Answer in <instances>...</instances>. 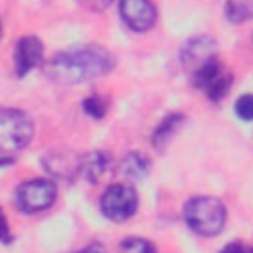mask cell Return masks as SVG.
Wrapping results in <instances>:
<instances>
[{
	"label": "cell",
	"instance_id": "obj_1",
	"mask_svg": "<svg viewBox=\"0 0 253 253\" xmlns=\"http://www.w3.org/2000/svg\"><path fill=\"white\" fill-rule=\"evenodd\" d=\"M115 67V55L103 45H79L53 55L47 73L65 85L85 83L107 75Z\"/></svg>",
	"mask_w": 253,
	"mask_h": 253
},
{
	"label": "cell",
	"instance_id": "obj_2",
	"mask_svg": "<svg viewBox=\"0 0 253 253\" xmlns=\"http://www.w3.org/2000/svg\"><path fill=\"white\" fill-rule=\"evenodd\" d=\"M184 219L200 235H217L227 219V210L221 200L213 196H196L184 206Z\"/></svg>",
	"mask_w": 253,
	"mask_h": 253
},
{
	"label": "cell",
	"instance_id": "obj_3",
	"mask_svg": "<svg viewBox=\"0 0 253 253\" xmlns=\"http://www.w3.org/2000/svg\"><path fill=\"white\" fill-rule=\"evenodd\" d=\"M190 79H192V85L200 89L213 103H219L221 99H225L233 85V73L225 67L219 55L206 61L200 69H196L190 75Z\"/></svg>",
	"mask_w": 253,
	"mask_h": 253
},
{
	"label": "cell",
	"instance_id": "obj_4",
	"mask_svg": "<svg viewBox=\"0 0 253 253\" xmlns=\"http://www.w3.org/2000/svg\"><path fill=\"white\" fill-rule=\"evenodd\" d=\"M34 136L32 119L20 109L0 107V152H16L30 144Z\"/></svg>",
	"mask_w": 253,
	"mask_h": 253
},
{
	"label": "cell",
	"instance_id": "obj_5",
	"mask_svg": "<svg viewBox=\"0 0 253 253\" xmlns=\"http://www.w3.org/2000/svg\"><path fill=\"white\" fill-rule=\"evenodd\" d=\"M101 211L111 221H126L138 208V194L130 184H111L101 196Z\"/></svg>",
	"mask_w": 253,
	"mask_h": 253
},
{
	"label": "cell",
	"instance_id": "obj_6",
	"mask_svg": "<svg viewBox=\"0 0 253 253\" xmlns=\"http://www.w3.org/2000/svg\"><path fill=\"white\" fill-rule=\"evenodd\" d=\"M57 198V188L47 178H34L18 186L16 206L24 213H38L47 210Z\"/></svg>",
	"mask_w": 253,
	"mask_h": 253
},
{
	"label": "cell",
	"instance_id": "obj_7",
	"mask_svg": "<svg viewBox=\"0 0 253 253\" xmlns=\"http://www.w3.org/2000/svg\"><path fill=\"white\" fill-rule=\"evenodd\" d=\"M119 14L125 26L136 34L148 32L158 20V10L152 0H119Z\"/></svg>",
	"mask_w": 253,
	"mask_h": 253
},
{
	"label": "cell",
	"instance_id": "obj_8",
	"mask_svg": "<svg viewBox=\"0 0 253 253\" xmlns=\"http://www.w3.org/2000/svg\"><path fill=\"white\" fill-rule=\"evenodd\" d=\"M215 55H217V42L208 34L194 36L186 40L180 47V63L188 71V75H192L196 69H200L206 61H210Z\"/></svg>",
	"mask_w": 253,
	"mask_h": 253
},
{
	"label": "cell",
	"instance_id": "obj_9",
	"mask_svg": "<svg viewBox=\"0 0 253 253\" xmlns=\"http://www.w3.org/2000/svg\"><path fill=\"white\" fill-rule=\"evenodd\" d=\"M43 57V47L42 42L34 36H26L16 43V53H14V63H16V73L22 77L30 73L34 67L40 65Z\"/></svg>",
	"mask_w": 253,
	"mask_h": 253
},
{
	"label": "cell",
	"instance_id": "obj_10",
	"mask_svg": "<svg viewBox=\"0 0 253 253\" xmlns=\"http://www.w3.org/2000/svg\"><path fill=\"white\" fill-rule=\"evenodd\" d=\"M81 158L69 150H51L43 156V168L61 180H73L79 174Z\"/></svg>",
	"mask_w": 253,
	"mask_h": 253
},
{
	"label": "cell",
	"instance_id": "obj_11",
	"mask_svg": "<svg viewBox=\"0 0 253 253\" xmlns=\"http://www.w3.org/2000/svg\"><path fill=\"white\" fill-rule=\"evenodd\" d=\"M184 123H186V115L184 113H170V115H166L158 125H156V128H154V132H152V146L156 148V150H164L166 148V144L180 132V128L184 126Z\"/></svg>",
	"mask_w": 253,
	"mask_h": 253
},
{
	"label": "cell",
	"instance_id": "obj_12",
	"mask_svg": "<svg viewBox=\"0 0 253 253\" xmlns=\"http://www.w3.org/2000/svg\"><path fill=\"white\" fill-rule=\"evenodd\" d=\"M109 166H111V156L103 150H95L81 158L79 174H83L85 180H89V182H99L107 174Z\"/></svg>",
	"mask_w": 253,
	"mask_h": 253
},
{
	"label": "cell",
	"instance_id": "obj_13",
	"mask_svg": "<svg viewBox=\"0 0 253 253\" xmlns=\"http://www.w3.org/2000/svg\"><path fill=\"white\" fill-rule=\"evenodd\" d=\"M121 172L128 180H142L150 172V160L140 152H128L121 162Z\"/></svg>",
	"mask_w": 253,
	"mask_h": 253
},
{
	"label": "cell",
	"instance_id": "obj_14",
	"mask_svg": "<svg viewBox=\"0 0 253 253\" xmlns=\"http://www.w3.org/2000/svg\"><path fill=\"white\" fill-rule=\"evenodd\" d=\"M223 12L231 24H245L253 20V0H225Z\"/></svg>",
	"mask_w": 253,
	"mask_h": 253
},
{
	"label": "cell",
	"instance_id": "obj_15",
	"mask_svg": "<svg viewBox=\"0 0 253 253\" xmlns=\"http://www.w3.org/2000/svg\"><path fill=\"white\" fill-rule=\"evenodd\" d=\"M107 109L109 101L101 95H89L87 99H83V111L93 119H103L107 115Z\"/></svg>",
	"mask_w": 253,
	"mask_h": 253
},
{
	"label": "cell",
	"instance_id": "obj_16",
	"mask_svg": "<svg viewBox=\"0 0 253 253\" xmlns=\"http://www.w3.org/2000/svg\"><path fill=\"white\" fill-rule=\"evenodd\" d=\"M119 253H156V249L142 237H126L125 241H121Z\"/></svg>",
	"mask_w": 253,
	"mask_h": 253
},
{
	"label": "cell",
	"instance_id": "obj_17",
	"mask_svg": "<svg viewBox=\"0 0 253 253\" xmlns=\"http://www.w3.org/2000/svg\"><path fill=\"white\" fill-rule=\"evenodd\" d=\"M235 115L241 119V121H253V93H243L237 97L235 105Z\"/></svg>",
	"mask_w": 253,
	"mask_h": 253
},
{
	"label": "cell",
	"instance_id": "obj_18",
	"mask_svg": "<svg viewBox=\"0 0 253 253\" xmlns=\"http://www.w3.org/2000/svg\"><path fill=\"white\" fill-rule=\"evenodd\" d=\"M12 231H10V225H8V219L0 208V243H12Z\"/></svg>",
	"mask_w": 253,
	"mask_h": 253
},
{
	"label": "cell",
	"instance_id": "obj_19",
	"mask_svg": "<svg viewBox=\"0 0 253 253\" xmlns=\"http://www.w3.org/2000/svg\"><path fill=\"white\" fill-rule=\"evenodd\" d=\"M219 253H253V247H249V245H243V243H229V245H225Z\"/></svg>",
	"mask_w": 253,
	"mask_h": 253
},
{
	"label": "cell",
	"instance_id": "obj_20",
	"mask_svg": "<svg viewBox=\"0 0 253 253\" xmlns=\"http://www.w3.org/2000/svg\"><path fill=\"white\" fill-rule=\"evenodd\" d=\"M111 2H113V0H85V4H87L91 10H95V12H101V10L109 8Z\"/></svg>",
	"mask_w": 253,
	"mask_h": 253
},
{
	"label": "cell",
	"instance_id": "obj_21",
	"mask_svg": "<svg viewBox=\"0 0 253 253\" xmlns=\"http://www.w3.org/2000/svg\"><path fill=\"white\" fill-rule=\"evenodd\" d=\"M77 253H107V249H105V245H103V243L93 241V243H89L87 247H83L81 251H77Z\"/></svg>",
	"mask_w": 253,
	"mask_h": 253
}]
</instances>
